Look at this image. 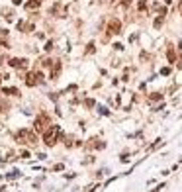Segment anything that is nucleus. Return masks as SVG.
I'll return each mask as SVG.
<instances>
[{
  "mask_svg": "<svg viewBox=\"0 0 182 192\" xmlns=\"http://www.w3.org/2000/svg\"><path fill=\"white\" fill-rule=\"evenodd\" d=\"M14 4H22V0H14Z\"/></svg>",
  "mask_w": 182,
  "mask_h": 192,
  "instance_id": "obj_12",
  "label": "nucleus"
},
{
  "mask_svg": "<svg viewBox=\"0 0 182 192\" xmlns=\"http://www.w3.org/2000/svg\"><path fill=\"white\" fill-rule=\"evenodd\" d=\"M108 32H110V33H119V22H117V20H110V24H108Z\"/></svg>",
  "mask_w": 182,
  "mask_h": 192,
  "instance_id": "obj_5",
  "label": "nucleus"
},
{
  "mask_svg": "<svg viewBox=\"0 0 182 192\" xmlns=\"http://www.w3.org/2000/svg\"><path fill=\"white\" fill-rule=\"evenodd\" d=\"M2 92H4V94H14V96H20V90H18V88H4Z\"/></svg>",
  "mask_w": 182,
  "mask_h": 192,
  "instance_id": "obj_8",
  "label": "nucleus"
},
{
  "mask_svg": "<svg viewBox=\"0 0 182 192\" xmlns=\"http://www.w3.org/2000/svg\"><path fill=\"white\" fill-rule=\"evenodd\" d=\"M59 135H61V127L59 126H49L45 132H43V141H45V145H49V147L55 145Z\"/></svg>",
  "mask_w": 182,
  "mask_h": 192,
  "instance_id": "obj_1",
  "label": "nucleus"
},
{
  "mask_svg": "<svg viewBox=\"0 0 182 192\" xmlns=\"http://www.w3.org/2000/svg\"><path fill=\"white\" fill-rule=\"evenodd\" d=\"M8 65L14 67V69H26L27 61L26 59H10V61H8Z\"/></svg>",
  "mask_w": 182,
  "mask_h": 192,
  "instance_id": "obj_4",
  "label": "nucleus"
},
{
  "mask_svg": "<svg viewBox=\"0 0 182 192\" xmlns=\"http://www.w3.org/2000/svg\"><path fill=\"white\" fill-rule=\"evenodd\" d=\"M6 108H8V102L0 100V112H6Z\"/></svg>",
  "mask_w": 182,
  "mask_h": 192,
  "instance_id": "obj_9",
  "label": "nucleus"
},
{
  "mask_svg": "<svg viewBox=\"0 0 182 192\" xmlns=\"http://www.w3.org/2000/svg\"><path fill=\"white\" fill-rule=\"evenodd\" d=\"M30 129H26V127H24V129H20L18 133H16V141H18V143H22V145H24V143H27V139H30Z\"/></svg>",
  "mask_w": 182,
  "mask_h": 192,
  "instance_id": "obj_3",
  "label": "nucleus"
},
{
  "mask_svg": "<svg viewBox=\"0 0 182 192\" xmlns=\"http://www.w3.org/2000/svg\"><path fill=\"white\" fill-rule=\"evenodd\" d=\"M61 73V61H55L53 65V71H51V79H57V75Z\"/></svg>",
  "mask_w": 182,
  "mask_h": 192,
  "instance_id": "obj_6",
  "label": "nucleus"
},
{
  "mask_svg": "<svg viewBox=\"0 0 182 192\" xmlns=\"http://www.w3.org/2000/svg\"><path fill=\"white\" fill-rule=\"evenodd\" d=\"M47 127H49V118H47L45 114H41V116H39V118L33 122V129H35V132H41V133H43Z\"/></svg>",
  "mask_w": 182,
  "mask_h": 192,
  "instance_id": "obj_2",
  "label": "nucleus"
},
{
  "mask_svg": "<svg viewBox=\"0 0 182 192\" xmlns=\"http://www.w3.org/2000/svg\"><path fill=\"white\" fill-rule=\"evenodd\" d=\"M2 14H4V18H6L8 22H12V20H14V16H12V10H10V8H4V10H2Z\"/></svg>",
  "mask_w": 182,
  "mask_h": 192,
  "instance_id": "obj_7",
  "label": "nucleus"
},
{
  "mask_svg": "<svg viewBox=\"0 0 182 192\" xmlns=\"http://www.w3.org/2000/svg\"><path fill=\"white\" fill-rule=\"evenodd\" d=\"M41 65H43V67H51L53 61H51V59H41Z\"/></svg>",
  "mask_w": 182,
  "mask_h": 192,
  "instance_id": "obj_10",
  "label": "nucleus"
},
{
  "mask_svg": "<svg viewBox=\"0 0 182 192\" xmlns=\"http://www.w3.org/2000/svg\"><path fill=\"white\" fill-rule=\"evenodd\" d=\"M169 61H170V63L174 61V51H172V49H169Z\"/></svg>",
  "mask_w": 182,
  "mask_h": 192,
  "instance_id": "obj_11",
  "label": "nucleus"
}]
</instances>
